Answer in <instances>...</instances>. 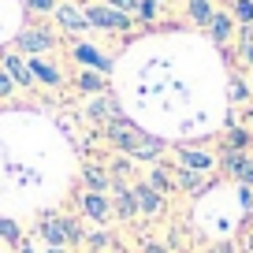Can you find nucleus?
Instances as JSON below:
<instances>
[{"label": "nucleus", "mask_w": 253, "mask_h": 253, "mask_svg": "<svg viewBox=\"0 0 253 253\" xmlns=\"http://www.w3.org/2000/svg\"><path fill=\"white\" fill-rule=\"evenodd\" d=\"M104 138H108L112 145H116L119 153H126V157H134V160H145V164H157L160 153L168 149L164 138L157 134H145L138 123H130L126 116L112 119V123H104Z\"/></svg>", "instance_id": "1"}, {"label": "nucleus", "mask_w": 253, "mask_h": 253, "mask_svg": "<svg viewBox=\"0 0 253 253\" xmlns=\"http://www.w3.org/2000/svg\"><path fill=\"white\" fill-rule=\"evenodd\" d=\"M38 231L48 246H79L86 238L79 231V223H75V216H41Z\"/></svg>", "instance_id": "2"}, {"label": "nucleus", "mask_w": 253, "mask_h": 253, "mask_svg": "<svg viewBox=\"0 0 253 253\" xmlns=\"http://www.w3.org/2000/svg\"><path fill=\"white\" fill-rule=\"evenodd\" d=\"M82 11H86V19H89L93 30H116V34H123V30L134 26V15H130V11H119V8H112V4H82Z\"/></svg>", "instance_id": "3"}, {"label": "nucleus", "mask_w": 253, "mask_h": 253, "mask_svg": "<svg viewBox=\"0 0 253 253\" xmlns=\"http://www.w3.org/2000/svg\"><path fill=\"white\" fill-rule=\"evenodd\" d=\"M0 67L8 71V79L15 82V89H34L38 86L34 75H30V60H26L19 48H4V52H0Z\"/></svg>", "instance_id": "4"}, {"label": "nucleus", "mask_w": 253, "mask_h": 253, "mask_svg": "<svg viewBox=\"0 0 253 253\" xmlns=\"http://www.w3.org/2000/svg\"><path fill=\"white\" fill-rule=\"evenodd\" d=\"M220 168L231 179H238L242 186H253V153L250 149H223Z\"/></svg>", "instance_id": "5"}, {"label": "nucleus", "mask_w": 253, "mask_h": 253, "mask_svg": "<svg viewBox=\"0 0 253 253\" xmlns=\"http://www.w3.org/2000/svg\"><path fill=\"white\" fill-rule=\"evenodd\" d=\"M15 48L26 52V56H45V52L56 48V38H52V30H45V26H26V30L15 38Z\"/></svg>", "instance_id": "6"}, {"label": "nucleus", "mask_w": 253, "mask_h": 253, "mask_svg": "<svg viewBox=\"0 0 253 253\" xmlns=\"http://www.w3.org/2000/svg\"><path fill=\"white\" fill-rule=\"evenodd\" d=\"M71 60L89 67V71H101V75H112V56L101 52L97 45H86V41H75L71 45Z\"/></svg>", "instance_id": "7"}, {"label": "nucleus", "mask_w": 253, "mask_h": 253, "mask_svg": "<svg viewBox=\"0 0 253 253\" xmlns=\"http://www.w3.org/2000/svg\"><path fill=\"white\" fill-rule=\"evenodd\" d=\"M52 15H56V23H60L67 34H82V30H89V19H86V11H82V4H71V0H60Z\"/></svg>", "instance_id": "8"}, {"label": "nucleus", "mask_w": 253, "mask_h": 253, "mask_svg": "<svg viewBox=\"0 0 253 253\" xmlns=\"http://www.w3.org/2000/svg\"><path fill=\"white\" fill-rule=\"evenodd\" d=\"M79 209H82V216H86V220L97 223V227L112 220V201L104 198V194H93V190H86V194L79 198Z\"/></svg>", "instance_id": "9"}, {"label": "nucleus", "mask_w": 253, "mask_h": 253, "mask_svg": "<svg viewBox=\"0 0 253 253\" xmlns=\"http://www.w3.org/2000/svg\"><path fill=\"white\" fill-rule=\"evenodd\" d=\"M112 190H116V201H112V216H119V220H134V216H138L134 190L126 186L123 179H112Z\"/></svg>", "instance_id": "10"}, {"label": "nucleus", "mask_w": 253, "mask_h": 253, "mask_svg": "<svg viewBox=\"0 0 253 253\" xmlns=\"http://www.w3.org/2000/svg\"><path fill=\"white\" fill-rule=\"evenodd\" d=\"M130 190H134V201H138V216H160L164 212V194L153 190L149 182H138Z\"/></svg>", "instance_id": "11"}, {"label": "nucleus", "mask_w": 253, "mask_h": 253, "mask_svg": "<svg viewBox=\"0 0 253 253\" xmlns=\"http://www.w3.org/2000/svg\"><path fill=\"white\" fill-rule=\"evenodd\" d=\"M179 168H190V171H212L216 157L209 149H198V145H179Z\"/></svg>", "instance_id": "12"}, {"label": "nucleus", "mask_w": 253, "mask_h": 253, "mask_svg": "<svg viewBox=\"0 0 253 253\" xmlns=\"http://www.w3.org/2000/svg\"><path fill=\"white\" fill-rule=\"evenodd\" d=\"M30 75H34V82H38V86H48V89L63 86L60 67H56V63H48V60H41V56H30Z\"/></svg>", "instance_id": "13"}, {"label": "nucleus", "mask_w": 253, "mask_h": 253, "mask_svg": "<svg viewBox=\"0 0 253 253\" xmlns=\"http://www.w3.org/2000/svg\"><path fill=\"white\" fill-rule=\"evenodd\" d=\"M89 116H93V119H101V123H112V119H119V116H123V108H119V101H116V97L97 93L93 101H89Z\"/></svg>", "instance_id": "14"}, {"label": "nucleus", "mask_w": 253, "mask_h": 253, "mask_svg": "<svg viewBox=\"0 0 253 253\" xmlns=\"http://www.w3.org/2000/svg\"><path fill=\"white\" fill-rule=\"evenodd\" d=\"M205 30H209V38H212L216 45H223V41H231V30H235V19H231V11H220V8H216L212 23H209Z\"/></svg>", "instance_id": "15"}, {"label": "nucleus", "mask_w": 253, "mask_h": 253, "mask_svg": "<svg viewBox=\"0 0 253 253\" xmlns=\"http://www.w3.org/2000/svg\"><path fill=\"white\" fill-rule=\"evenodd\" d=\"M205 171H190V168H175L171 179H175V190H182V194H198V190H205V179H201Z\"/></svg>", "instance_id": "16"}, {"label": "nucleus", "mask_w": 253, "mask_h": 253, "mask_svg": "<svg viewBox=\"0 0 253 253\" xmlns=\"http://www.w3.org/2000/svg\"><path fill=\"white\" fill-rule=\"evenodd\" d=\"M82 182H86V190H93V194L112 190V175L104 171V168H97V164H86V168H82Z\"/></svg>", "instance_id": "17"}, {"label": "nucleus", "mask_w": 253, "mask_h": 253, "mask_svg": "<svg viewBox=\"0 0 253 253\" xmlns=\"http://www.w3.org/2000/svg\"><path fill=\"white\" fill-rule=\"evenodd\" d=\"M186 15H190V23L209 26L216 15V0H186Z\"/></svg>", "instance_id": "18"}, {"label": "nucleus", "mask_w": 253, "mask_h": 253, "mask_svg": "<svg viewBox=\"0 0 253 253\" xmlns=\"http://www.w3.org/2000/svg\"><path fill=\"white\" fill-rule=\"evenodd\" d=\"M79 89H82V93H104V75L101 71H89V67H86V71H82L79 75Z\"/></svg>", "instance_id": "19"}, {"label": "nucleus", "mask_w": 253, "mask_h": 253, "mask_svg": "<svg viewBox=\"0 0 253 253\" xmlns=\"http://www.w3.org/2000/svg\"><path fill=\"white\" fill-rule=\"evenodd\" d=\"M231 19L238 26H250L253 23V0H231Z\"/></svg>", "instance_id": "20"}, {"label": "nucleus", "mask_w": 253, "mask_h": 253, "mask_svg": "<svg viewBox=\"0 0 253 253\" xmlns=\"http://www.w3.org/2000/svg\"><path fill=\"white\" fill-rule=\"evenodd\" d=\"M82 246H86L89 253H101V250H108V246H116V238H112L108 231H93V235L82 238Z\"/></svg>", "instance_id": "21"}, {"label": "nucleus", "mask_w": 253, "mask_h": 253, "mask_svg": "<svg viewBox=\"0 0 253 253\" xmlns=\"http://www.w3.org/2000/svg\"><path fill=\"white\" fill-rule=\"evenodd\" d=\"M0 238H4L8 246H19L23 242V227H19L15 220H8V216H0Z\"/></svg>", "instance_id": "22"}, {"label": "nucleus", "mask_w": 253, "mask_h": 253, "mask_svg": "<svg viewBox=\"0 0 253 253\" xmlns=\"http://www.w3.org/2000/svg\"><path fill=\"white\" fill-rule=\"evenodd\" d=\"M149 186H153V190H160V194H168V190H175V179H171V171H168V168H153Z\"/></svg>", "instance_id": "23"}, {"label": "nucleus", "mask_w": 253, "mask_h": 253, "mask_svg": "<svg viewBox=\"0 0 253 253\" xmlns=\"http://www.w3.org/2000/svg\"><path fill=\"white\" fill-rule=\"evenodd\" d=\"M250 126H235V130H231L227 134V149H250Z\"/></svg>", "instance_id": "24"}, {"label": "nucleus", "mask_w": 253, "mask_h": 253, "mask_svg": "<svg viewBox=\"0 0 253 253\" xmlns=\"http://www.w3.org/2000/svg\"><path fill=\"white\" fill-rule=\"evenodd\" d=\"M134 15L142 19V23H157V15H160V4H157V0H138Z\"/></svg>", "instance_id": "25"}, {"label": "nucleus", "mask_w": 253, "mask_h": 253, "mask_svg": "<svg viewBox=\"0 0 253 253\" xmlns=\"http://www.w3.org/2000/svg\"><path fill=\"white\" fill-rule=\"evenodd\" d=\"M26 11H38V15H45V11H56V4L60 0H23Z\"/></svg>", "instance_id": "26"}, {"label": "nucleus", "mask_w": 253, "mask_h": 253, "mask_svg": "<svg viewBox=\"0 0 253 253\" xmlns=\"http://www.w3.org/2000/svg\"><path fill=\"white\" fill-rule=\"evenodd\" d=\"M15 93V82L8 79V71H4V67H0V97H11Z\"/></svg>", "instance_id": "27"}, {"label": "nucleus", "mask_w": 253, "mask_h": 253, "mask_svg": "<svg viewBox=\"0 0 253 253\" xmlns=\"http://www.w3.org/2000/svg\"><path fill=\"white\" fill-rule=\"evenodd\" d=\"M104 4H112V8H119V11H130V15H134V8H138V0H104Z\"/></svg>", "instance_id": "28"}, {"label": "nucleus", "mask_w": 253, "mask_h": 253, "mask_svg": "<svg viewBox=\"0 0 253 253\" xmlns=\"http://www.w3.org/2000/svg\"><path fill=\"white\" fill-rule=\"evenodd\" d=\"M231 97H235V101H242V97H250V86H242V82H235V86H231Z\"/></svg>", "instance_id": "29"}, {"label": "nucleus", "mask_w": 253, "mask_h": 253, "mask_svg": "<svg viewBox=\"0 0 253 253\" xmlns=\"http://www.w3.org/2000/svg\"><path fill=\"white\" fill-rule=\"evenodd\" d=\"M242 60H246V63L253 67V45H242Z\"/></svg>", "instance_id": "30"}, {"label": "nucleus", "mask_w": 253, "mask_h": 253, "mask_svg": "<svg viewBox=\"0 0 253 253\" xmlns=\"http://www.w3.org/2000/svg\"><path fill=\"white\" fill-rule=\"evenodd\" d=\"M145 253H168V250H164L160 242H149V246H145Z\"/></svg>", "instance_id": "31"}, {"label": "nucleus", "mask_w": 253, "mask_h": 253, "mask_svg": "<svg viewBox=\"0 0 253 253\" xmlns=\"http://www.w3.org/2000/svg\"><path fill=\"white\" fill-rule=\"evenodd\" d=\"M45 253H71V246H48Z\"/></svg>", "instance_id": "32"}, {"label": "nucleus", "mask_w": 253, "mask_h": 253, "mask_svg": "<svg viewBox=\"0 0 253 253\" xmlns=\"http://www.w3.org/2000/svg\"><path fill=\"white\" fill-rule=\"evenodd\" d=\"M15 250H19V253H38V250H30V242H26V238H23V242L15 246Z\"/></svg>", "instance_id": "33"}, {"label": "nucleus", "mask_w": 253, "mask_h": 253, "mask_svg": "<svg viewBox=\"0 0 253 253\" xmlns=\"http://www.w3.org/2000/svg\"><path fill=\"white\" fill-rule=\"evenodd\" d=\"M246 126H250V130H253V104H250V108H246Z\"/></svg>", "instance_id": "34"}, {"label": "nucleus", "mask_w": 253, "mask_h": 253, "mask_svg": "<svg viewBox=\"0 0 253 253\" xmlns=\"http://www.w3.org/2000/svg\"><path fill=\"white\" fill-rule=\"evenodd\" d=\"M209 253H235L231 246H216V250H209Z\"/></svg>", "instance_id": "35"}, {"label": "nucleus", "mask_w": 253, "mask_h": 253, "mask_svg": "<svg viewBox=\"0 0 253 253\" xmlns=\"http://www.w3.org/2000/svg\"><path fill=\"white\" fill-rule=\"evenodd\" d=\"M157 4H168V0H157Z\"/></svg>", "instance_id": "36"}, {"label": "nucleus", "mask_w": 253, "mask_h": 253, "mask_svg": "<svg viewBox=\"0 0 253 253\" xmlns=\"http://www.w3.org/2000/svg\"><path fill=\"white\" fill-rule=\"evenodd\" d=\"M250 93H253V82H250Z\"/></svg>", "instance_id": "37"}]
</instances>
